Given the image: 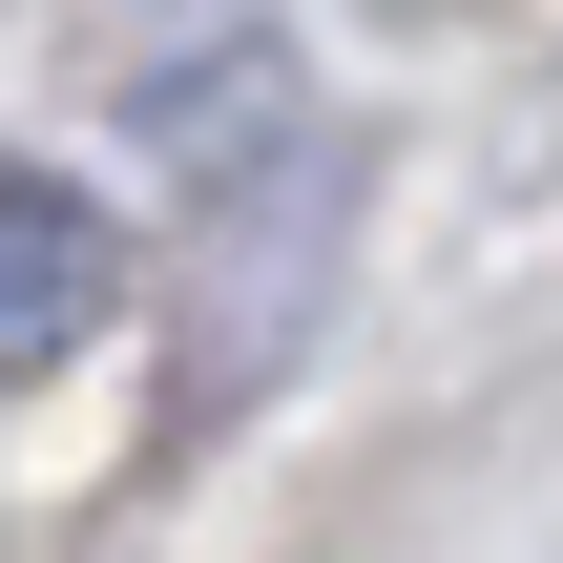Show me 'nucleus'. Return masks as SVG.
<instances>
[{
  "label": "nucleus",
  "instance_id": "nucleus-1",
  "mask_svg": "<svg viewBox=\"0 0 563 563\" xmlns=\"http://www.w3.org/2000/svg\"><path fill=\"white\" fill-rule=\"evenodd\" d=\"M104 313H125V230L63 167H0V376H63Z\"/></svg>",
  "mask_w": 563,
  "mask_h": 563
}]
</instances>
